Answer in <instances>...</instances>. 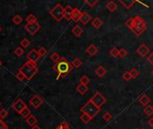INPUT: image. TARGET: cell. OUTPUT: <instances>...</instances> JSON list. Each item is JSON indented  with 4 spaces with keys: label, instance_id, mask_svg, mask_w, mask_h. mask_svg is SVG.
Listing matches in <instances>:
<instances>
[{
    "label": "cell",
    "instance_id": "d6986e66",
    "mask_svg": "<svg viewBox=\"0 0 153 129\" xmlns=\"http://www.w3.org/2000/svg\"><path fill=\"white\" fill-rule=\"evenodd\" d=\"M26 123L30 125V126H34L35 125H37V123H38V119L36 118V116H33V115H30L26 119Z\"/></svg>",
    "mask_w": 153,
    "mask_h": 129
},
{
    "label": "cell",
    "instance_id": "52a82bcc",
    "mask_svg": "<svg viewBox=\"0 0 153 129\" xmlns=\"http://www.w3.org/2000/svg\"><path fill=\"white\" fill-rule=\"evenodd\" d=\"M25 29L31 34V35H34L35 34H37L40 29H41V25L37 23H32V24H26L25 25Z\"/></svg>",
    "mask_w": 153,
    "mask_h": 129
},
{
    "label": "cell",
    "instance_id": "603a6c76",
    "mask_svg": "<svg viewBox=\"0 0 153 129\" xmlns=\"http://www.w3.org/2000/svg\"><path fill=\"white\" fill-rule=\"evenodd\" d=\"M105 7H106V9L109 11V12H114L116 9H117V5L114 2V1H109L107 4H106V6H105Z\"/></svg>",
    "mask_w": 153,
    "mask_h": 129
},
{
    "label": "cell",
    "instance_id": "277c9868",
    "mask_svg": "<svg viewBox=\"0 0 153 129\" xmlns=\"http://www.w3.org/2000/svg\"><path fill=\"white\" fill-rule=\"evenodd\" d=\"M82 113H86L88 116H90L92 118H94L96 116H97V114L100 112L101 108L98 107L97 106H96L90 99L80 108Z\"/></svg>",
    "mask_w": 153,
    "mask_h": 129
},
{
    "label": "cell",
    "instance_id": "9a60e30c",
    "mask_svg": "<svg viewBox=\"0 0 153 129\" xmlns=\"http://www.w3.org/2000/svg\"><path fill=\"white\" fill-rule=\"evenodd\" d=\"M92 21V16L88 12H83L82 16H81V18H80V22L82 25H88L89 22Z\"/></svg>",
    "mask_w": 153,
    "mask_h": 129
},
{
    "label": "cell",
    "instance_id": "db71d44e",
    "mask_svg": "<svg viewBox=\"0 0 153 129\" xmlns=\"http://www.w3.org/2000/svg\"><path fill=\"white\" fill-rule=\"evenodd\" d=\"M136 129H140V128H136Z\"/></svg>",
    "mask_w": 153,
    "mask_h": 129
},
{
    "label": "cell",
    "instance_id": "60d3db41",
    "mask_svg": "<svg viewBox=\"0 0 153 129\" xmlns=\"http://www.w3.org/2000/svg\"><path fill=\"white\" fill-rule=\"evenodd\" d=\"M8 116V111L7 109H1L0 110V118H6Z\"/></svg>",
    "mask_w": 153,
    "mask_h": 129
},
{
    "label": "cell",
    "instance_id": "2e32d148",
    "mask_svg": "<svg viewBox=\"0 0 153 129\" xmlns=\"http://www.w3.org/2000/svg\"><path fill=\"white\" fill-rule=\"evenodd\" d=\"M71 32H72V34L76 36V37H80L81 35H82V34L84 33V29L80 26V25H75L73 28H72V30H71Z\"/></svg>",
    "mask_w": 153,
    "mask_h": 129
},
{
    "label": "cell",
    "instance_id": "f907efd6",
    "mask_svg": "<svg viewBox=\"0 0 153 129\" xmlns=\"http://www.w3.org/2000/svg\"><path fill=\"white\" fill-rule=\"evenodd\" d=\"M1 105H2V103H1V101H0V107H1Z\"/></svg>",
    "mask_w": 153,
    "mask_h": 129
},
{
    "label": "cell",
    "instance_id": "d4e9b609",
    "mask_svg": "<svg viewBox=\"0 0 153 129\" xmlns=\"http://www.w3.org/2000/svg\"><path fill=\"white\" fill-rule=\"evenodd\" d=\"M92 119H93V118H92L90 116H88V114H86V113H82V115L80 116V120H81L84 124H88Z\"/></svg>",
    "mask_w": 153,
    "mask_h": 129
},
{
    "label": "cell",
    "instance_id": "11a10c76",
    "mask_svg": "<svg viewBox=\"0 0 153 129\" xmlns=\"http://www.w3.org/2000/svg\"><path fill=\"white\" fill-rule=\"evenodd\" d=\"M20 129H24V128H20Z\"/></svg>",
    "mask_w": 153,
    "mask_h": 129
},
{
    "label": "cell",
    "instance_id": "c3c4849f",
    "mask_svg": "<svg viewBox=\"0 0 153 129\" xmlns=\"http://www.w3.org/2000/svg\"><path fill=\"white\" fill-rule=\"evenodd\" d=\"M2 66V61H1V60H0V67Z\"/></svg>",
    "mask_w": 153,
    "mask_h": 129
},
{
    "label": "cell",
    "instance_id": "f546056e",
    "mask_svg": "<svg viewBox=\"0 0 153 129\" xmlns=\"http://www.w3.org/2000/svg\"><path fill=\"white\" fill-rule=\"evenodd\" d=\"M83 1L89 7H94L100 0H83Z\"/></svg>",
    "mask_w": 153,
    "mask_h": 129
},
{
    "label": "cell",
    "instance_id": "e575fe53",
    "mask_svg": "<svg viewBox=\"0 0 153 129\" xmlns=\"http://www.w3.org/2000/svg\"><path fill=\"white\" fill-rule=\"evenodd\" d=\"M123 79L125 81H130L132 78H131V72H125L123 74Z\"/></svg>",
    "mask_w": 153,
    "mask_h": 129
},
{
    "label": "cell",
    "instance_id": "5b68a950",
    "mask_svg": "<svg viewBox=\"0 0 153 129\" xmlns=\"http://www.w3.org/2000/svg\"><path fill=\"white\" fill-rule=\"evenodd\" d=\"M51 16L57 22H60L64 18V7L61 4H57L51 11Z\"/></svg>",
    "mask_w": 153,
    "mask_h": 129
},
{
    "label": "cell",
    "instance_id": "b9f144b4",
    "mask_svg": "<svg viewBox=\"0 0 153 129\" xmlns=\"http://www.w3.org/2000/svg\"><path fill=\"white\" fill-rule=\"evenodd\" d=\"M16 79L18 80V81H23L24 80H25V75L19 71L16 74Z\"/></svg>",
    "mask_w": 153,
    "mask_h": 129
},
{
    "label": "cell",
    "instance_id": "4fadbf2b",
    "mask_svg": "<svg viewBox=\"0 0 153 129\" xmlns=\"http://www.w3.org/2000/svg\"><path fill=\"white\" fill-rule=\"evenodd\" d=\"M118 1L123 6V7H125L126 9H130L136 2H140L139 0H118ZM141 3V2H140ZM142 4V3H141Z\"/></svg>",
    "mask_w": 153,
    "mask_h": 129
},
{
    "label": "cell",
    "instance_id": "44dd1931",
    "mask_svg": "<svg viewBox=\"0 0 153 129\" xmlns=\"http://www.w3.org/2000/svg\"><path fill=\"white\" fill-rule=\"evenodd\" d=\"M76 91H78L80 95H84V94H86L87 92H88V85H86V84H82V83H79V85L76 87Z\"/></svg>",
    "mask_w": 153,
    "mask_h": 129
},
{
    "label": "cell",
    "instance_id": "7bdbcfd3",
    "mask_svg": "<svg viewBox=\"0 0 153 129\" xmlns=\"http://www.w3.org/2000/svg\"><path fill=\"white\" fill-rule=\"evenodd\" d=\"M0 129H8V125L3 121L2 118H0Z\"/></svg>",
    "mask_w": 153,
    "mask_h": 129
},
{
    "label": "cell",
    "instance_id": "d6a6232c",
    "mask_svg": "<svg viewBox=\"0 0 153 129\" xmlns=\"http://www.w3.org/2000/svg\"><path fill=\"white\" fill-rule=\"evenodd\" d=\"M20 44H21V46H22L23 48L26 49V48H28V47L30 46L31 43H30V41H29V40H28L27 38H24V39H23V40L21 41Z\"/></svg>",
    "mask_w": 153,
    "mask_h": 129
},
{
    "label": "cell",
    "instance_id": "74e56055",
    "mask_svg": "<svg viewBox=\"0 0 153 129\" xmlns=\"http://www.w3.org/2000/svg\"><path fill=\"white\" fill-rule=\"evenodd\" d=\"M24 52H25V51H24V49L21 48V47H17V48H16V50H15V53H16V55L18 56V57L22 56V55L24 54Z\"/></svg>",
    "mask_w": 153,
    "mask_h": 129
},
{
    "label": "cell",
    "instance_id": "ffe728a7",
    "mask_svg": "<svg viewBox=\"0 0 153 129\" xmlns=\"http://www.w3.org/2000/svg\"><path fill=\"white\" fill-rule=\"evenodd\" d=\"M138 101L140 102V105H142L143 107H146L147 105H149V102H150V98H149V97L148 95L144 94V95H142V96L139 98V100H138Z\"/></svg>",
    "mask_w": 153,
    "mask_h": 129
},
{
    "label": "cell",
    "instance_id": "681fc988",
    "mask_svg": "<svg viewBox=\"0 0 153 129\" xmlns=\"http://www.w3.org/2000/svg\"><path fill=\"white\" fill-rule=\"evenodd\" d=\"M56 129H61V128H60V127H59V125H58V126H57V128H56Z\"/></svg>",
    "mask_w": 153,
    "mask_h": 129
},
{
    "label": "cell",
    "instance_id": "ac0fdd59",
    "mask_svg": "<svg viewBox=\"0 0 153 129\" xmlns=\"http://www.w3.org/2000/svg\"><path fill=\"white\" fill-rule=\"evenodd\" d=\"M91 25L94 28L96 29H99L100 27H102V25H104V22L99 18V17H96L91 21Z\"/></svg>",
    "mask_w": 153,
    "mask_h": 129
},
{
    "label": "cell",
    "instance_id": "1f68e13d",
    "mask_svg": "<svg viewBox=\"0 0 153 129\" xmlns=\"http://www.w3.org/2000/svg\"><path fill=\"white\" fill-rule=\"evenodd\" d=\"M50 59H51L52 61H54V62L56 63V62H58V61L61 59V57L59 56V53H57V52H53V53L50 56Z\"/></svg>",
    "mask_w": 153,
    "mask_h": 129
},
{
    "label": "cell",
    "instance_id": "9c48e42d",
    "mask_svg": "<svg viewBox=\"0 0 153 129\" xmlns=\"http://www.w3.org/2000/svg\"><path fill=\"white\" fill-rule=\"evenodd\" d=\"M27 106H26V104L25 103V101L23 100V99H21V98H18L13 105H12V108H14L17 113H21L23 110H24V108H25Z\"/></svg>",
    "mask_w": 153,
    "mask_h": 129
},
{
    "label": "cell",
    "instance_id": "7dc6e473",
    "mask_svg": "<svg viewBox=\"0 0 153 129\" xmlns=\"http://www.w3.org/2000/svg\"><path fill=\"white\" fill-rule=\"evenodd\" d=\"M31 129H42V128H41V127H40L39 125H34V126H33V127H32Z\"/></svg>",
    "mask_w": 153,
    "mask_h": 129
},
{
    "label": "cell",
    "instance_id": "f5cc1de1",
    "mask_svg": "<svg viewBox=\"0 0 153 129\" xmlns=\"http://www.w3.org/2000/svg\"><path fill=\"white\" fill-rule=\"evenodd\" d=\"M151 74H152V75H153V71H152V72H151Z\"/></svg>",
    "mask_w": 153,
    "mask_h": 129
},
{
    "label": "cell",
    "instance_id": "6da1fadb",
    "mask_svg": "<svg viewBox=\"0 0 153 129\" xmlns=\"http://www.w3.org/2000/svg\"><path fill=\"white\" fill-rule=\"evenodd\" d=\"M125 25L136 36L141 35L147 28V25L145 21L140 16H134L129 18L128 20H126Z\"/></svg>",
    "mask_w": 153,
    "mask_h": 129
},
{
    "label": "cell",
    "instance_id": "83f0119b",
    "mask_svg": "<svg viewBox=\"0 0 153 129\" xmlns=\"http://www.w3.org/2000/svg\"><path fill=\"white\" fill-rule=\"evenodd\" d=\"M31 114H32V112H31V110H30V108L28 107H26L25 108H24V110L20 113V115L22 116V117L25 118V119H26Z\"/></svg>",
    "mask_w": 153,
    "mask_h": 129
},
{
    "label": "cell",
    "instance_id": "e0dca14e",
    "mask_svg": "<svg viewBox=\"0 0 153 129\" xmlns=\"http://www.w3.org/2000/svg\"><path fill=\"white\" fill-rule=\"evenodd\" d=\"M98 52V48L95 44H90L87 48V53L89 54L90 56H95Z\"/></svg>",
    "mask_w": 153,
    "mask_h": 129
},
{
    "label": "cell",
    "instance_id": "836d02e7",
    "mask_svg": "<svg viewBox=\"0 0 153 129\" xmlns=\"http://www.w3.org/2000/svg\"><path fill=\"white\" fill-rule=\"evenodd\" d=\"M89 82H90V79H89L87 75L82 76V77L79 79V83H82V84H86V85H88Z\"/></svg>",
    "mask_w": 153,
    "mask_h": 129
},
{
    "label": "cell",
    "instance_id": "7a4b0ae2",
    "mask_svg": "<svg viewBox=\"0 0 153 129\" xmlns=\"http://www.w3.org/2000/svg\"><path fill=\"white\" fill-rule=\"evenodd\" d=\"M73 65L72 63H70L66 58L61 57V59L55 63V65L53 66V70L57 72V80L59 81L60 78L66 77L72 70H73Z\"/></svg>",
    "mask_w": 153,
    "mask_h": 129
},
{
    "label": "cell",
    "instance_id": "ab89813d",
    "mask_svg": "<svg viewBox=\"0 0 153 129\" xmlns=\"http://www.w3.org/2000/svg\"><path fill=\"white\" fill-rule=\"evenodd\" d=\"M38 52H39V54H40L41 57H43V56H45V55L47 54V50H46L43 46H42V47L39 48Z\"/></svg>",
    "mask_w": 153,
    "mask_h": 129
},
{
    "label": "cell",
    "instance_id": "bcb514c9",
    "mask_svg": "<svg viewBox=\"0 0 153 129\" xmlns=\"http://www.w3.org/2000/svg\"><path fill=\"white\" fill-rule=\"evenodd\" d=\"M147 124L149 125V127L153 128V117H150V118L147 121Z\"/></svg>",
    "mask_w": 153,
    "mask_h": 129
},
{
    "label": "cell",
    "instance_id": "3957f363",
    "mask_svg": "<svg viewBox=\"0 0 153 129\" xmlns=\"http://www.w3.org/2000/svg\"><path fill=\"white\" fill-rule=\"evenodd\" d=\"M25 77L27 81H31L38 72L37 62H33L31 60H27L19 70Z\"/></svg>",
    "mask_w": 153,
    "mask_h": 129
},
{
    "label": "cell",
    "instance_id": "816d5d0a",
    "mask_svg": "<svg viewBox=\"0 0 153 129\" xmlns=\"http://www.w3.org/2000/svg\"><path fill=\"white\" fill-rule=\"evenodd\" d=\"M1 30H2V29H1V27H0V33H1Z\"/></svg>",
    "mask_w": 153,
    "mask_h": 129
},
{
    "label": "cell",
    "instance_id": "cb8c5ba5",
    "mask_svg": "<svg viewBox=\"0 0 153 129\" xmlns=\"http://www.w3.org/2000/svg\"><path fill=\"white\" fill-rule=\"evenodd\" d=\"M143 113L148 116H151L153 115V107L151 105H147L146 107H144V109H143Z\"/></svg>",
    "mask_w": 153,
    "mask_h": 129
},
{
    "label": "cell",
    "instance_id": "f35d334b",
    "mask_svg": "<svg viewBox=\"0 0 153 129\" xmlns=\"http://www.w3.org/2000/svg\"><path fill=\"white\" fill-rule=\"evenodd\" d=\"M103 119L105 121V122H109L111 119H112V114L109 113V112H106L103 115Z\"/></svg>",
    "mask_w": 153,
    "mask_h": 129
},
{
    "label": "cell",
    "instance_id": "d590c367",
    "mask_svg": "<svg viewBox=\"0 0 153 129\" xmlns=\"http://www.w3.org/2000/svg\"><path fill=\"white\" fill-rule=\"evenodd\" d=\"M130 72H131V78H132V79H136V78L139 77V72H138L137 69L132 68V69L130 71Z\"/></svg>",
    "mask_w": 153,
    "mask_h": 129
},
{
    "label": "cell",
    "instance_id": "484cf974",
    "mask_svg": "<svg viewBox=\"0 0 153 129\" xmlns=\"http://www.w3.org/2000/svg\"><path fill=\"white\" fill-rule=\"evenodd\" d=\"M82 63L83 62H82V60L79 58H75L74 60L72 61V65H73L74 68L79 69V68H80L82 66Z\"/></svg>",
    "mask_w": 153,
    "mask_h": 129
},
{
    "label": "cell",
    "instance_id": "ba28073f",
    "mask_svg": "<svg viewBox=\"0 0 153 129\" xmlns=\"http://www.w3.org/2000/svg\"><path fill=\"white\" fill-rule=\"evenodd\" d=\"M43 103L42 98L39 96V95H34L32 97V98L29 100V104L33 107V108H39Z\"/></svg>",
    "mask_w": 153,
    "mask_h": 129
},
{
    "label": "cell",
    "instance_id": "4dcf8cb0",
    "mask_svg": "<svg viewBox=\"0 0 153 129\" xmlns=\"http://www.w3.org/2000/svg\"><path fill=\"white\" fill-rule=\"evenodd\" d=\"M12 20H13V22L15 23V25H21V23L23 22V18H22V16H19V15H16V16L13 17Z\"/></svg>",
    "mask_w": 153,
    "mask_h": 129
},
{
    "label": "cell",
    "instance_id": "8d00e7d4",
    "mask_svg": "<svg viewBox=\"0 0 153 129\" xmlns=\"http://www.w3.org/2000/svg\"><path fill=\"white\" fill-rule=\"evenodd\" d=\"M127 54H128V51H127L126 49L122 48V49L119 50V57H121V58H125V57L127 56Z\"/></svg>",
    "mask_w": 153,
    "mask_h": 129
},
{
    "label": "cell",
    "instance_id": "9f6ffc18",
    "mask_svg": "<svg viewBox=\"0 0 153 129\" xmlns=\"http://www.w3.org/2000/svg\"><path fill=\"white\" fill-rule=\"evenodd\" d=\"M142 129H144V128H142Z\"/></svg>",
    "mask_w": 153,
    "mask_h": 129
},
{
    "label": "cell",
    "instance_id": "f6af8a7d",
    "mask_svg": "<svg viewBox=\"0 0 153 129\" xmlns=\"http://www.w3.org/2000/svg\"><path fill=\"white\" fill-rule=\"evenodd\" d=\"M147 60H148V61L151 64V65H153V51H152V52H150V53L148 55Z\"/></svg>",
    "mask_w": 153,
    "mask_h": 129
},
{
    "label": "cell",
    "instance_id": "30bf717a",
    "mask_svg": "<svg viewBox=\"0 0 153 129\" xmlns=\"http://www.w3.org/2000/svg\"><path fill=\"white\" fill-rule=\"evenodd\" d=\"M136 51H137V53H138L140 57L145 58V57H147V56L149 54V48L146 44L142 43V44H140V45L137 48Z\"/></svg>",
    "mask_w": 153,
    "mask_h": 129
},
{
    "label": "cell",
    "instance_id": "4316f807",
    "mask_svg": "<svg viewBox=\"0 0 153 129\" xmlns=\"http://www.w3.org/2000/svg\"><path fill=\"white\" fill-rule=\"evenodd\" d=\"M25 22L26 24H32V23H37V18L34 15L30 14L26 16L25 18Z\"/></svg>",
    "mask_w": 153,
    "mask_h": 129
},
{
    "label": "cell",
    "instance_id": "8fae6325",
    "mask_svg": "<svg viewBox=\"0 0 153 129\" xmlns=\"http://www.w3.org/2000/svg\"><path fill=\"white\" fill-rule=\"evenodd\" d=\"M26 57H27L28 60H31V61H33V62H37V61L40 60V58H41V56H40L38 51L35 50V49H32V50L28 52V54H27Z\"/></svg>",
    "mask_w": 153,
    "mask_h": 129
},
{
    "label": "cell",
    "instance_id": "f1b7e54d",
    "mask_svg": "<svg viewBox=\"0 0 153 129\" xmlns=\"http://www.w3.org/2000/svg\"><path fill=\"white\" fill-rule=\"evenodd\" d=\"M109 54L113 57V58H117L119 56V49L116 48V47H113L110 51H109Z\"/></svg>",
    "mask_w": 153,
    "mask_h": 129
},
{
    "label": "cell",
    "instance_id": "7402d4cb",
    "mask_svg": "<svg viewBox=\"0 0 153 129\" xmlns=\"http://www.w3.org/2000/svg\"><path fill=\"white\" fill-rule=\"evenodd\" d=\"M95 72H96V74H97L98 77L102 78V77H104V76L107 73V71H106V69H105V67H103V66H98V67L96 69Z\"/></svg>",
    "mask_w": 153,
    "mask_h": 129
},
{
    "label": "cell",
    "instance_id": "5bb4252c",
    "mask_svg": "<svg viewBox=\"0 0 153 129\" xmlns=\"http://www.w3.org/2000/svg\"><path fill=\"white\" fill-rule=\"evenodd\" d=\"M83 12L80 11L79 8H74L73 9V13H72V20L74 22H79L80 21L81 16H82Z\"/></svg>",
    "mask_w": 153,
    "mask_h": 129
},
{
    "label": "cell",
    "instance_id": "ee69618b",
    "mask_svg": "<svg viewBox=\"0 0 153 129\" xmlns=\"http://www.w3.org/2000/svg\"><path fill=\"white\" fill-rule=\"evenodd\" d=\"M59 126L61 129H70V126H69V125H68L67 122H62Z\"/></svg>",
    "mask_w": 153,
    "mask_h": 129
},
{
    "label": "cell",
    "instance_id": "7c38bea8",
    "mask_svg": "<svg viewBox=\"0 0 153 129\" xmlns=\"http://www.w3.org/2000/svg\"><path fill=\"white\" fill-rule=\"evenodd\" d=\"M73 7L69 5L66 6L64 7V19H66L67 21H70L72 20V13H73Z\"/></svg>",
    "mask_w": 153,
    "mask_h": 129
},
{
    "label": "cell",
    "instance_id": "8992f818",
    "mask_svg": "<svg viewBox=\"0 0 153 129\" xmlns=\"http://www.w3.org/2000/svg\"><path fill=\"white\" fill-rule=\"evenodd\" d=\"M90 100L98 107L102 108V107L106 103V98L100 93V92H96L90 98Z\"/></svg>",
    "mask_w": 153,
    "mask_h": 129
}]
</instances>
